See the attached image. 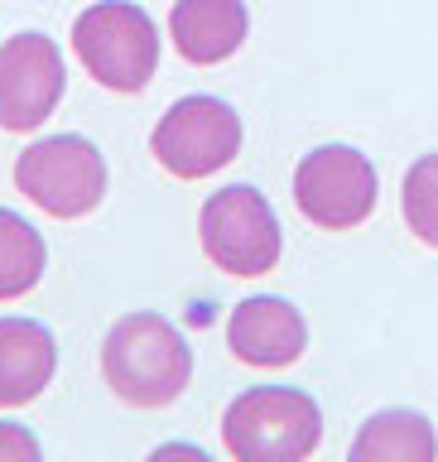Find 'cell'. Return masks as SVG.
I'll use <instances>...</instances> for the list:
<instances>
[{
  "label": "cell",
  "instance_id": "obj_1",
  "mask_svg": "<svg viewBox=\"0 0 438 462\" xmlns=\"http://www.w3.org/2000/svg\"><path fill=\"white\" fill-rule=\"evenodd\" d=\"M101 375L130 410H164L193 381V346L164 313H126L101 337Z\"/></svg>",
  "mask_w": 438,
  "mask_h": 462
},
{
  "label": "cell",
  "instance_id": "obj_2",
  "mask_svg": "<svg viewBox=\"0 0 438 462\" xmlns=\"http://www.w3.org/2000/svg\"><path fill=\"white\" fill-rule=\"evenodd\" d=\"M323 443V410L299 385H251L222 410V448L237 462H299Z\"/></svg>",
  "mask_w": 438,
  "mask_h": 462
},
{
  "label": "cell",
  "instance_id": "obj_3",
  "mask_svg": "<svg viewBox=\"0 0 438 462\" xmlns=\"http://www.w3.org/2000/svg\"><path fill=\"white\" fill-rule=\"evenodd\" d=\"M72 53L107 92L135 97L159 72V29L135 0H97L72 20Z\"/></svg>",
  "mask_w": 438,
  "mask_h": 462
},
{
  "label": "cell",
  "instance_id": "obj_4",
  "mask_svg": "<svg viewBox=\"0 0 438 462\" xmlns=\"http://www.w3.org/2000/svg\"><path fill=\"white\" fill-rule=\"evenodd\" d=\"M198 241H202V255L217 270L237 274V280H260L284 255L280 217H275L270 198L251 183H227L202 202Z\"/></svg>",
  "mask_w": 438,
  "mask_h": 462
},
{
  "label": "cell",
  "instance_id": "obj_5",
  "mask_svg": "<svg viewBox=\"0 0 438 462\" xmlns=\"http://www.w3.org/2000/svg\"><path fill=\"white\" fill-rule=\"evenodd\" d=\"M14 188L39 212L78 222L107 198V154L87 135H43L14 159Z\"/></svg>",
  "mask_w": 438,
  "mask_h": 462
},
{
  "label": "cell",
  "instance_id": "obj_6",
  "mask_svg": "<svg viewBox=\"0 0 438 462\" xmlns=\"http://www.w3.org/2000/svg\"><path fill=\"white\" fill-rule=\"evenodd\" d=\"M241 140H246L241 116L222 97L193 92V97H179L159 116V125L150 135V154L159 159L164 173H173L183 183H198V179L222 173L241 154Z\"/></svg>",
  "mask_w": 438,
  "mask_h": 462
},
{
  "label": "cell",
  "instance_id": "obj_7",
  "mask_svg": "<svg viewBox=\"0 0 438 462\" xmlns=\"http://www.w3.org/2000/svg\"><path fill=\"white\" fill-rule=\"evenodd\" d=\"M381 173L352 144H318L294 164V208L318 231H357L376 212Z\"/></svg>",
  "mask_w": 438,
  "mask_h": 462
},
{
  "label": "cell",
  "instance_id": "obj_8",
  "mask_svg": "<svg viewBox=\"0 0 438 462\" xmlns=\"http://www.w3.org/2000/svg\"><path fill=\"white\" fill-rule=\"evenodd\" d=\"M63 53L49 34H14L0 43V130L10 135H29L53 116V106L63 101Z\"/></svg>",
  "mask_w": 438,
  "mask_h": 462
},
{
  "label": "cell",
  "instance_id": "obj_9",
  "mask_svg": "<svg viewBox=\"0 0 438 462\" xmlns=\"http://www.w3.org/2000/svg\"><path fill=\"white\" fill-rule=\"evenodd\" d=\"M227 346L231 356L256 371H284L309 352V323L289 299L280 294H251L227 318Z\"/></svg>",
  "mask_w": 438,
  "mask_h": 462
},
{
  "label": "cell",
  "instance_id": "obj_10",
  "mask_svg": "<svg viewBox=\"0 0 438 462\" xmlns=\"http://www.w3.org/2000/svg\"><path fill=\"white\" fill-rule=\"evenodd\" d=\"M251 34V10L246 0H173L169 10V39L183 63L217 68Z\"/></svg>",
  "mask_w": 438,
  "mask_h": 462
},
{
  "label": "cell",
  "instance_id": "obj_11",
  "mask_svg": "<svg viewBox=\"0 0 438 462\" xmlns=\"http://www.w3.org/2000/svg\"><path fill=\"white\" fill-rule=\"evenodd\" d=\"M58 342L39 318H0V410H20L53 385Z\"/></svg>",
  "mask_w": 438,
  "mask_h": 462
},
{
  "label": "cell",
  "instance_id": "obj_12",
  "mask_svg": "<svg viewBox=\"0 0 438 462\" xmlns=\"http://www.w3.org/2000/svg\"><path fill=\"white\" fill-rule=\"evenodd\" d=\"M352 462H433L438 457V433L424 414L415 410H376L367 424L357 429Z\"/></svg>",
  "mask_w": 438,
  "mask_h": 462
},
{
  "label": "cell",
  "instance_id": "obj_13",
  "mask_svg": "<svg viewBox=\"0 0 438 462\" xmlns=\"http://www.w3.org/2000/svg\"><path fill=\"white\" fill-rule=\"evenodd\" d=\"M49 270V245L20 212L0 208V303L24 299Z\"/></svg>",
  "mask_w": 438,
  "mask_h": 462
},
{
  "label": "cell",
  "instance_id": "obj_14",
  "mask_svg": "<svg viewBox=\"0 0 438 462\" xmlns=\"http://www.w3.org/2000/svg\"><path fill=\"white\" fill-rule=\"evenodd\" d=\"M400 212H405V226H410L429 251H438V150L419 154L415 164L405 169Z\"/></svg>",
  "mask_w": 438,
  "mask_h": 462
},
{
  "label": "cell",
  "instance_id": "obj_15",
  "mask_svg": "<svg viewBox=\"0 0 438 462\" xmlns=\"http://www.w3.org/2000/svg\"><path fill=\"white\" fill-rule=\"evenodd\" d=\"M39 453H43V443H39L24 424L0 419V462H34Z\"/></svg>",
  "mask_w": 438,
  "mask_h": 462
},
{
  "label": "cell",
  "instance_id": "obj_16",
  "mask_svg": "<svg viewBox=\"0 0 438 462\" xmlns=\"http://www.w3.org/2000/svg\"><path fill=\"white\" fill-rule=\"evenodd\" d=\"M169 453H188V457H208V453H202V448H193V443H164V448H159L154 457H169Z\"/></svg>",
  "mask_w": 438,
  "mask_h": 462
}]
</instances>
